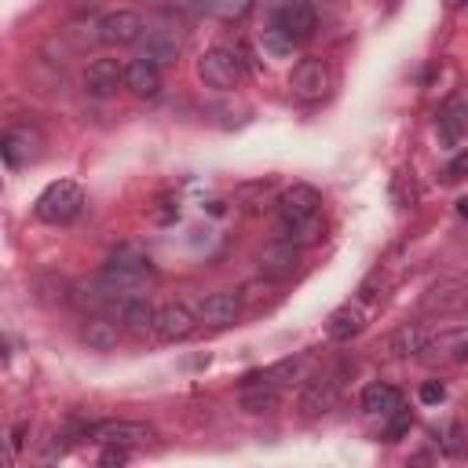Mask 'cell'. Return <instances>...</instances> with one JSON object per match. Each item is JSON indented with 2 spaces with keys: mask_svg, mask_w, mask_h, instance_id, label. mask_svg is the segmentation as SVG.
Listing matches in <instances>:
<instances>
[{
  "mask_svg": "<svg viewBox=\"0 0 468 468\" xmlns=\"http://www.w3.org/2000/svg\"><path fill=\"white\" fill-rule=\"evenodd\" d=\"M80 208H84V190H80L73 179H55V183H48V186L40 190L37 205H33L37 219H44V223H51V227L73 223V219L80 216Z\"/></svg>",
  "mask_w": 468,
  "mask_h": 468,
  "instance_id": "obj_1",
  "label": "cell"
},
{
  "mask_svg": "<svg viewBox=\"0 0 468 468\" xmlns=\"http://www.w3.org/2000/svg\"><path fill=\"white\" fill-rule=\"evenodd\" d=\"M197 77L205 88H216V91H230L241 84L245 77V66L238 58V51L230 48H208L201 58H197Z\"/></svg>",
  "mask_w": 468,
  "mask_h": 468,
  "instance_id": "obj_2",
  "label": "cell"
},
{
  "mask_svg": "<svg viewBox=\"0 0 468 468\" xmlns=\"http://www.w3.org/2000/svg\"><path fill=\"white\" fill-rule=\"evenodd\" d=\"M150 274H154L150 260H146L139 249H132V245L117 249V252L106 260V267H102V282H106V285H113L117 292L139 289V285H143Z\"/></svg>",
  "mask_w": 468,
  "mask_h": 468,
  "instance_id": "obj_3",
  "label": "cell"
},
{
  "mask_svg": "<svg viewBox=\"0 0 468 468\" xmlns=\"http://www.w3.org/2000/svg\"><path fill=\"white\" fill-rule=\"evenodd\" d=\"M289 88L300 102H322L333 91V69L325 58H300L289 73Z\"/></svg>",
  "mask_w": 468,
  "mask_h": 468,
  "instance_id": "obj_4",
  "label": "cell"
},
{
  "mask_svg": "<svg viewBox=\"0 0 468 468\" xmlns=\"http://www.w3.org/2000/svg\"><path fill=\"white\" fill-rule=\"evenodd\" d=\"M256 263H260V274H263V278H271V282H289V278H296V274L303 271V249L292 245V241H285V238H274L271 245L260 249Z\"/></svg>",
  "mask_w": 468,
  "mask_h": 468,
  "instance_id": "obj_5",
  "label": "cell"
},
{
  "mask_svg": "<svg viewBox=\"0 0 468 468\" xmlns=\"http://www.w3.org/2000/svg\"><path fill=\"white\" fill-rule=\"evenodd\" d=\"M146 33V22L139 11H128V7H117L110 15L99 18V44L106 48H128V44H139Z\"/></svg>",
  "mask_w": 468,
  "mask_h": 468,
  "instance_id": "obj_6",
  "label": "cell"
},
{
  "mask_svg": "<svg viewBox=\"0 0 468 468\" xmlns=\"http://www.w3.org/2000/svg\"><path fill=\"white\" fill-rule=\"evenodd\" d=\"M274 29H282L292 44H303L318 33V11L311 0H285L274 11Z\"/></svg>",
  "mask_w": 468,
  "mask_h": 468,
  "instance_id": "obj_7",
  "label": "cell"
},
{
  "mask_svg": "<svg viewBox=\"0 0 468 468\" xmlns=\"http://www.w3.org/2000/svg\"><path fill=\"white\" fill-rule=\"evenodd\" d=\"M424 314H468V278H439L420 296Z\"/></svg>",
  "mask_w": 468,
  "mask_h": 468,
  "instance_id": "obj_8",
  "label": "cell"
},
{
  "mask_svg": "<svg viewBox=\"0 0 468 468\" xmlns=\"http://www.w3.org/2000/svg\"><path fill=\"white\" fill-rule=\"evenodd\" d=\"M197 322L208 325V329H227L241 318V292H230V289H216L208 296L197 300Z\"/></svg>",
  "mask_w": 468,
  "mask_h": 468,
  "instance_id": "obj_9",
  "label": "cell"
},
{
  "mask_svg": "<svg viewBox=\"0 0 468 468\" xmlns=\"http://www.w3.org/2000/svg\"><path fill=\"white\" fill-rule=\"evenodd\" d=\"M241 410L245 413H271L278 410V399H282V384L271 377V369H260V373H249L241 380Z\"/></svg>",
  "mask_w": 468,
  "mask_h": 468,
  "instance_id": "obj_10",
  "label": "cell"
},
{
  "mask_svg": "<svg viewBox=\"0 0 468 468\" xmlns=\"http://www.w3.org/2000/svg\"><path fill=\"white\" fill-rule=\"evenodd\" d=\"M336 395H340V380H336L333 373H307V377L300 380V399H296V402H300V413L318 417V413L333 410Z\"/></svg>",
  "mask_w": 468,
  "mask_h": 468,
  "instance_id": "obj_11",
  "label": "cell"
},
{
  "mask_svg": "<svg viewBox=\"0 0 468 468\" xmlns=\"http://www.w3.org/2000/svg\"><path fill=\"white\" fill-rule=\"evenodd\" d=\"M88 435L99 442V446H146L154 439V428L150 424H139V420H102V424H91Z\"/></svg>",
  "mask_w": 468,
  "mask_h": 468,
  "instance_id": "obj_12",
  "label": "cell"
},
{
  "mask_svg": "<svg viewBox=\"0 0 468 468\" xmlns=\"http://www.w3.org/2000/svg\"><path fill=\"white\" fill-rule=\"evenodd\" d=\"M197 325L201 322H197V314L186 303H161L157 318H154V336L165 340V344H179V340L194 336Z\"/></svg>",
  "mask_w": 468,
  "mask_h": 468,
  "instance_id": "obj_13",
  "label": "cell"
},
{
  "mask_svg": "<svg viewBox=\"0 0 468 468\" xmlns=\"http://www.w3.org/2000/svg\"><path fill=\"white\" fill-rule=\"evenodd\" d=\"M117 88H124V66L117 58H95L84 69V91L91 99H110L117 95Z\"/></svg>",
  "mask_w": 468,
  "mask_h": 468,
  "instance_id": "obj_14",
  "label": "cell"
},
{
  "mask_svg": "<svg viewBox=\"0 0 468 468\" xmlns=\"http://www.w3.org/2000/svg\"><path fill=\"white\" fill-rule=\"evenodd\" d=\"M424 362H464L468 358V325L464 329H442L439 336L428 340L420 351Z\"/></svg>",
  "mask_w": 468,
  "mask_h": 468,
  "instance_id": "obj_15",
  "label": "cell"
},
{
  "mask_svg": "<svg viewBox=\"0 0 468 468\" xmlns=\"http://www.w3.org/2000/svg\"><path fill=\"white\" fill-rule=\"evenodd\" d=\"M124 88L132 95H139V99H154L161 91V66L154 58H146V55L128 62L124 66Z\"/></svg>",
  "mask_w": 468,
  "mask_h": 468,
  "instance_id": "obj_16",
  "label": "cell"
},
{
  "mask_svg": "<svg viewBox=\"0 0 468 468\" xmlns=\"http://www.w3.org/2000/svg\"><path fill=\"white\" fill-rule=\"evenodd\" d=\"M0 150H4L7 168H22L26 161H37V154H40V135H37L33 128H7Z\"/></svg>",
  "mask_w": 468,
  "mask_h": 468,
  "instance_id": "obj_17",
  "label": "cell"
},
{
  "mask_svg": "<svg viewBox=\"0 0 468 468\" xmlns=\"http://www.w3.org/2000/svg\"><path fill=\"white\" fill-rule=\"evenodd\" d=\"M274 238H285V241L307 249L322 238V219L318 216H278L274 219Z\"/></svg>",
  "mask_w": 468,
  "mask_h": 468,
  "instance_id": "obj_18",
  "label": "cell"
},
{
  "mask_svg": "<svg viewBox=\"0 0 468 468\" xmlns=\"http://www.w3.org/2000/svg\"><path fill=\"white\" fill-rule=\"evenodd\" d=\"M154 318H157V307L143 296H128L121 300V325L135 336V340H146L154 336Z\"/></svg>",
  "mask_w": 468,
  "mask_h": 468,
  "instance_id": "obj_19",
  "label": "cell"
},
{
  "mask_svg": "<svg viewBox=\"0 0 468 468\" xmlns=\"http://www.w3.org/2000/svg\"><path fill=\"white\" fill-rule=\"evenodd\" d=\"M318 208H322V194L307 183H292L278 197V216H318Z\"/></svg>",
  "mask_w": 468,
  "mask_h": 468,
  "instance_id": "obj_20",
  "label": "cell"
},
{
  "mask_svg": "<svg viewBox=\"0 0 468 468\" xmlns=\"http://www.w3.org/2000/svg\"><path fill=\"white\" fill-rule=\"evenodd\" d=\"M80 340L88 344V351H117L121 344V325L106 314H91L84 325H80Z\"/></svg>",
  "mask_w": 468,
  "mask_h": 468,
  "instance_id": "obj_21",
  "label": "cell"
},
{
  "mask_svg": "<svg viewBox=\"0 0 468 468\" xmlns=\"http://www.w3.org/2000/svg\"><path fill=\"white\" fill-rule=\"evenodd\" d=\"M428 329L420 325V322H402L395 333H391V340H388V351L395 355V358H420V351L428 347Z\"/></svg>",
  "mask_w": 468,
  "mask_h": 468,
  "instance_id": "obj_22",
  "label": "cell"
},
{
  "mask_svg": "<svg viewBox=\"0 0 468 468\" xmlns=\"http://www.w3.org/2000/svg\"><path fill=\"white\" fill-rule=\"evenodd\" d=\"M362 410L366 413H373V417H388L391 410H399L402 406V391L395 388V384H388V380H373V384H366L362 388Z\"/></svg>",
  "mask_w": 468,
  "mask_h": 468,
  "instance_id": "obj_23",
  "label": "cell"
},
{
  "mask_svg": "<svg viewBox=\"0 0 468 468\" xmlns=\"http://www.w3.org/2000/svg\"><path fill=\"white\" fill-rule=\"evenodd\" d=\"M362 325H366V314H362V307H358V303H344V307H336V311L329 314V322H325V333H329V340H336V344H347L351 336H358V333H362Z\"/></svg>",
  "mask_w": 468,
  "mask_h": 468,
  "instance_id": "obj_24",
  "label": "cell"
},
{
  "mask_svg": "<svg viewBox=\"0 0 468 468\" xmlns=\"http://www.w3.org/2000/svg\"><path fill=\"white\" fill-rule=\"evenodd\" d=\"M439 135H442V143H450V146H457V143L468 135V102H464V99L446 102V110L439 113Z\"/></svg>",
  "mask_w": 468,
  "mask_h": 468,
  "instance_id": "obj_25",
  "label": "cell"
},
{
  "mask_svg": "<svg viewBox=\"0 0 468 468\" xmlns=\"http://www.w3.org/2000/svg\"><path fill=\"white\" fill-rule=\"evenodd\" d=\"M176 55H179V44L176 40H168V37H146V58H154L157 66L176 62Z\"/></svg>",
  "mask_w": 468,
  "mask_h": 468,
  "instance_id": "obj_26",
  "label": "cell"
},
{
  "mask_svg": "<svg viewBox=\"0 0 468 468\" xmlns=\"http://www.w3.org/2000/svg\"><path fill=\"white\" fill-rule=\"evenodd\" d=\"M260 44H263V51L267 55H274V58H285V55H292V40L282 33V29H263V37H260Z\"/></svg>",
  "mask_w": 468,
  "mask_h": 468,
  "instance_id": "obj_27",
  "label": "cell"
},
{
  "mask_svg": "<svg viewBox=\"0 0 468 468\" xmlns=\"http://www.w3.org/2000/svg\"><path fill=\"white\" fill-rule=\"evenodd\" d=\"M410 424H413L410 410H402V406H399V410H391V413H388V431H384V435H388V442H395L399 435H406V431H410Z\"/></svg>",
  "mask_w": 468,
  "mask_h": 468,
  "instance_id": "obj_28",
  "label": "cell"
},
{
  "mask_svg": "<svg viewBox=\"0 0 468 468\" xmlns=\"http://www.w3.org/2000/svg\"><path fill=\"white\" fill-rule=\"evenodd\" d=\"M176 216H179V208H176L168 197H161V201L150 208V219H154V223H172Z\"/></svg>",
  "mask_w": 468,
  "mask_h": 468,
  "instance_id": "obj_29",
  "label": "cell"
},
{
  "mask_svg": "<svg viewBox=\"0 0 468 468\" xmlns=\"http://www.w3.org/2000/svg\"><path fill=\"white\" fill-rule=\"evenodd\" d=\"M442 399H446V388H442L439 380H424V384H420V402H424V406H435V402H442Z\"/></svg>",
  "mask_w": 468,
  "mask_h": 468,
  "instance_id": "obj_30",
  "label": "cell"
},
{
  "mask_svg": "<svg viewBox=\"0 0 468 468\" xmlns=\"http://www.w3.org/2000/svg\"><path fill=\"white\" fill-rule=\"evenodd\" d=\"M468 176V150H461L450 165H446V179H464Z\"/></svg>",
  "mask_w": 468,
  "mask_h": 468,
  "instance_id": "obj_31",
  "label": "cell"
},
{
  "mask_svg": "<svg viewBox=\"0 0 468 468\" xmlns=\"http://www.w3.org/2000/svg\"><path fill=\"white\" fill-rule=\"evenodd\" d=\"M102 464H124L128 461V446H102Z\"/></svg>",
  "mask_w": 468,
  "mask_h": 468,
  "instance_id": "obj_32",
  "label": "cell"
},
{
  "mask_svg": "<svg viewBox=\"0 0 468 468\" xmlns=\"http://www.w3.org/2000/svg\"><path fill=\"white\" fill-rule=\"evenodd\" d=\"M26 431H29V424H18V428L11 431V453H18V450H22V442H26Z\"/></svg>",
  "mask_w": 468,
  "mask_h": 468,
  "instance_id": "obj_33",
  "label": "cell"
},
{
  "mask_svg": "<svg viewBox=\"0 0 468 468\" xmlns=\"http://www.w3.org/2000/svg\"><path fill=\"white\" fill-rule=\"evenodd\" d=\"M69 4H73V11H95L102 0H69Z\"/></svg>",
  "mask_w": 468,
  "mask_h": 468,
  "instance_id": "obj_34",
  "label": "cell"
}]
</instances>
